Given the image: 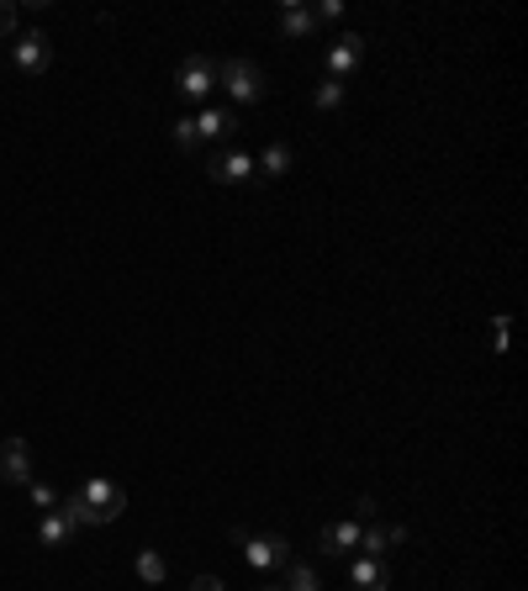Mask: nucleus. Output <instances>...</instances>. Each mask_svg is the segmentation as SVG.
<instances>
[{
  "label": "nucleus",
  "mask_w": 528,
  "mask_h": 591,
  "mask_svg": "<svg viewBox=\"0 0 528 591\" xmlns=\"http://www.w3.org/2000/svg\"><path fill=\"white\" fill-rule=\"evenodd\" d=\"M59 512L74 529H101V523H117L122 512H127V491H122L117 480H106V475H90L69 497H59Z\"/></svg>",
  "instance_id": "f257e3e1"
},
{
  "label": "nucleus",
  "mask_w": 528,
  "mask_h": 591,
  "mask_svg": "<svg viewBox=\"0 0 528 591\" xmlns=\"http://www.w3.org/2000/svg\"><path fill=\"white\" fill-rule=\"evenodd\" d=\"M233 544L243 549V560L254 570H286L296 560L291 555V538L286 533H249V529H233Z\"/></svg>",
  "instance_id": "f03ea898"
},
{
  "label": "nucleus",
  "mask_w": 528,
  "mask_h": 591,
  "mask_svg": "<svg viewBox=\"0 0 528 591\" xmlns=\"http://www.w3.org/2000/svg\"><path fill=\"white\" fill-rule=\"evenodd\" d=\"M217 85L233 95V106L243 112V106H254V101H264V69L254 59H228V63H217Z\"/></svg>",
  "instance_id": "7ed1b4c3"
},
{
  "label": "nucleus",
  "mask_w": 528,
  "mask_h": 591,
  "mask_svg": "<svg viewBox=\"0 0 528 591\" xmlns=\"http://www.w3.org/2000/svg\"><path fill=\"white\" fill-rule=\"evenodd\" d=\"M48 63H54V37L48 32H16L11 37V69L16 74H48Z\"/></svg>",
  "instance_id": "20e7f679"
},
{
  "label": "nucleus",
  "mask_w": 528,
  "mask_h": 591,
  "mask_svg": "<svg viewBox=\"0 0 528 591\" xmlns=\"http://www.w3.org/2000/svg\"><path fill=\"white\" fill-rule=\"evenodd\" d=\"M175 85H180V95H185V101H206V95L217 90V63L202 59V54H191V59L180 63Z\"/></svg>",
  "instance_id": "39448f33"
},
{
  "label": "nucleus",
  "mask_w": 528,
  "mask_h": 591,
  "mask_svg": "<svg viewBox=\"0 0 528 591\" xmlns=\"http://www.w3.org/2000/svg\"><path fill=\"white\" fill-rule=\"evenodd\" d=\"M359 59H365V37H359V32H344V37L328 48V74L323 80H338V85H344L354 69H359Z\"/></svg>",
  "instance_id": "423d86ee"
},
{
  "label": "nucleus",
  "mask_w": 528,
  "mask_h": 591,
  "mask_svg": "<svg viewBox=\"0 0 528 591\" xmlns=\"http://www.w3.org/2000/svg\"><path fill=\"white\" fill-rule=\"evenodd\" d=\"M0 480H11V486H27L32 480V443L27 439L0 443Z\"/></svg>",
  "instance_id": "0eeeda50"
},
{
  "label": "nucleus",
  "mask_w": 528,
  "mask_h": 591,
  "mask_svg": "<svg viewBox=\"0 0 528 591\" xmlns=\"http://www.w3.org/2000/svg\"><path fill=\"white\" fill-rule=\"evenodd\" d=\"M206 175L217 179V185H243V179L254 175V153H243V148H222V153L211 159Z\"/></svg>",
  "instance_id": "6e6552de"
},
{
  "label": "nucleus",
  "mask_w": 528,
  "mask_h": 591,
  "mask_svg": "<svg viewBox=\"0 0 528 591\" xmlns=\"http://www.w3.org/2000/svg\"><path fill=\"white\" fill-rule=\"evenodd\" d=\"M196 121V132H202V143H217V138H233L238 132V106H202V117Z\"/></svg>",
  "instance_id": "1a4fd4ad"
},
{
  "label": "nucleus",
  "mask_w": 528,
  "mask_h": 591,
  "mask_svg": "<svg viewBox=\"0 0 528 591\" xmlns=\"http://www.w3.org/2000/svg\"><path fill=\"white\" fill-rule=\"evenodd\" d=\"M349 587L354 591H391V565L359 555V560L349 565Z\"/></svg>",
  "instance_id": "9d476101"
},
{
  "label": "nucleus",
  "mask_w": 528,
  "mask_h": 591,
  "mask_svg": "<svg viewBox=\"0 0 528 591\" xmlns=\"http://www.w3.org/2000/svg\"><path fill=\"white\" fill-rule=\"evenodd\" d=\"M359 533H365V523L344 518V523H328V529L318 533V544H323L328 555H349V549H359Z\"/></svg>",
  "instance_id": "9b49d317"
},
{
  "label": "nucleus",
  "mask_w": 528,
  "mask_h": 591,
  "mask_svg": "<svg viewBox=\"0 0 528 591\" xmlns=\"http://www.w3.org/2000/svg\"><path fill=\"white\" fill-rule=\"evenodd\" d=\"M280 32H286V37H312V32H318V11L286 0V5H280Z\"/></svg>",
  "instance_id": "f8f14e48"
},
{
  "label": "nucleus",
  "mask_w": 528,
  "mask_h": 591,
  "mask_svg": "<svg viewBox=\"0 0 528 591\" xmlns=\"http://www.w3.org/2000/svg\"><path fill=\"white\" fill-rule=\"evenodd\" d=\"M69 538H74V523L64 518L59 507H54V512H43V523H37V544H43V549H64Z\"/></svg>",
  "instance_id": "ddd939ff"
},
{
  "label": "nucleus",
  "mask_w": 528,
  "mask_h": 591,
  "mask_svg": "<svg viewBox=\"0 0 528 591\" xmlns=\"http://www.w3.org/2000/svg\"><path fill=\"white\" fill-rule=\"evenodd\" d=\"M280 591H323V576H318V565L291 560V565H286V587H280Z\"/></svg>",
  "instance_id": "4468645a"
},
{
  "label": "nucleus",
  "mask_w": 528,
  "mask_h": 591,
  "mask_svg": "<svg viewBox=\"0 0 528 591\" xmlns=\"http://www.w3.org/2000/svg\"><path fill=\"white\" fill-rule=\"evenodd\" d=\"M254 170H260V175H269V179H280L286 170H291V148H286V143H269L260 159H254Z\"/></svg>",
  "instance_id": "2eb2a0df"
},
{
  "label": "nucleus",
  "mask_w": 528,
  "mask_h": 591,
  "mask_svg": "<svg viewBox=\"0 0 528 591\" xmlns=\"http://www.w3.org/2000/svg\"><path fill=\"white\" fill-rule=\"evenodd\" d=\"M164 576H170L164 555H159V549H138V581H148V587H164Z\"/></svg>",
  "instance_id": "dca6fc26"
},
{
  "label": "nucleus",
  "mask_w": 528,
  "mask_h": 591,
  "mask_svg": "<svg viewBox=\"0 0 528 591\" xmlns=\"http://www.w3.org/2000/svg\"><path fill=\"white\" fill-rule=\"evenodd\" d=\"M312 106H318V112H338V106H344V85H338V80H323V85L312 90Z\"/></svg>",
  "instance_id": "f3484780"
},
{
  "label": "nucleus",
  "mask_w": 528,
  "mask_h": 591,
  "mask_svg": "<svg viewBox=\"0 0 528 591\" xmlns=\"http://www.w3.org/2000/svg\"><path fill=\"white\" fill-rule=\"evenodd\" d=\"M175 148H180V153H202V132H196V121H191V117H180L175 121Z\"/></svg>",
  "instance_id": "a211bd4d"
},
{
  "label": "nucleus",
  "mask_w": 528,
  "mask_h": 591,
  "mask_svg": "<svg viewBox=\"0 0 528 591\" xmlns=\"http://www.w3.org/2000/svg\"><path fill=\"white\" fill-rule=\"evenodd\" d=\"M27 497L37 512H54V507H59V491H54L48 480H27Z\"/></svg>",
  "instance_id": "6ab92c4d"
},
{
  "label": "nucleus",
  "mask_w": 528,
  "mask_h": 591,
  "mask_svg": "<svg viewBox=\"0 0 528 591\" xmlns=\"http://www.w3.org/2000/svg\"><path fill=\"white\" fill-rule=\"evenodd\" d=\"M376 518H381L376 497H359V502H354V523H376Z\"/></svg>",
  "instance_id": "aec40b11"
},
{
  "label": "nucleus",
  "mask_w": 528,
  "mask_h": 591,
  "mask_svg": "<svg viewBox=\"0 0 528 591\" xmlns=\"http://www.w3.org/2000/svg\"><path fill=\"white\" fill-rule=\"evenodd\" d=\"M0 37H16V5L0 0Z\"/></svg>",
  "instance_id": "412c9836"
},
{
  "label": "nucleus",
  "mask_w": 528,
  "mask_h": 591,
  "mask_svg": "<svg viewBox=\"0 0 528 591\" xmlns=\"http://www.w3.org/2000/svg\"><path fill=\"white\" fill-rule=\"evenodd\" d=\"M312 11H318V27H323V22H338V16H344V5H338V0H318Z\"/></svg>",
  "instance_id": "4be33fe9"
},
{
  "label": "nucleus",
  "mask_w": 528,
  "mask_h": 591,
  "mask_svg": "<svg viewBox=\"0 0 528 591\" xmlns=\"http://www.w3.org/2000/svg\"><path fill=\"white\" fill-rule=\"evenodd\" d=\"M507 317H497V323H492V349H497V355H507Z\"/></svg>",
  "instance_id": "5701e85b"
},
{
  "label": "nucleus",
  "mask_w": 528,
  "mask_h": 591,
  "mask_svg": "<svg viewBox=\"0 0 528 591\" xmlns=\"http://www.w3.org/2000/svg\"><path fill=\"white\" fill-rule=\"evenodd\" d=\"M191 591H228V587H222L217 576H196V581H191Z\"/></svg>",
  "instance_id": "b1692460"
},
{
  "label": "nucleus",
  "mask_w": 528,
  "mask_h": 591,
  "mask_svg": "<svg viewBox=\"0 0 528 591\" xmlns=\"http://www.w3.org/2000/svg\"><path fill=\"white\" fill-rule=\"evenodd\" d=\"M260 591H280V587H260Z\"/></svg>",
  "instance_id": "393cba45"
}]
</instances>
